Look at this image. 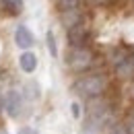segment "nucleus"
<instances>
[{
  "mask_svg": "<svg viewBox=\"0 0 134 134\" xmlns=\"http://www.w3.org/2000/svg\"><path fill=\"white\" fill-rule=\"evenodd\" d=\"M109 111L105 109L103 103H93L91 105V111H89V122L85 126V134H101L107 124H109Z\"/></svg>",
  "mask_w": 134,
  "mask_h": 134,
  "instance_id": "nucleus-1",
  "label": "nucleus"
},
{
  "mask_svg": "<svg viewBox=\"0 0 134 134\" xmlns=\"http://www.w3.org/2000/svg\"><path fill=\"white\" fill-rule=\"evenodd\" d=\"M74 93H79L81 97H97L103 93L105 89V81L101 79L99 74H93V76H83L81 81L74 83Z\"/></svg>",
  "mask_w": 134,
  "mask_h": 134,
  "instance_id": "nucleus-2",
  "label": "nucleus"
},
{
  "mask_svg": "<svg viewBox=\"0 0 134 134\" xmlns=\"http://www.w3.org/2000/svg\"><path fill=\"white\" fill-rule=\"evenodd\" d=\"M89 64H91V54L81 46H72V50L68 52V66H72L74 70H83Z\"/></svg>",
  "mask_w": 134,
  "mask_h": 134,
  "instance_id": "nucleus-3",
  "label": "nucleus"
},
{
  "mask_svg": "<svg viewBox=\"0 0 134 134\" xmlns=\"http://www.w3.org/2000/svg\"><path fill=\"white\" fill-rule=\"evenodd\" d=\"M2 107L6 109V114L10 118H19L21 109H23V95H21L19 91H8V93L4 95Z\"/></svg>",
  "mask_w": 134,
  "mask_h": 134,
  "instance_id": "nucleus-4",
  "label": "nucleus"
},
{
  "mask_svg": "<svg viewBox=\"0 0 134 134\" xmlns=\"http://www.w3.org/2000/svg\"><path fill=\"white\" fill-rule=\"evenodd\" d=\"M33 33L29 31V27H25V25H19L17 31H15V43H17L19 48H23V50H27V48H31L33 46Z\"/></svg>",
  "mask_w": 134,
  "mask_h": 134,
  "instance_id": "nucleus-5",
  "label": "nucleus"
},
{
  "mask_svg": "<svg viewBox=\"0 0 134 134\" xmlns=\"http://www.w3.org/2000/svg\"><path fill=\"white\" fill-rule=\"evenodd\" d=\"M19 64L23 68V72H33L37 68V56L33 52H23L21 58H19Z\"/></svg>",
  "mask_w": 134,
  "mask_h": 134,
  "instance_id": "nucleus-6",
  "label": "nucleus"
},
{
  "mask_svg": "<svg viewBox=\"0 0 134 134\" xmlns=\"http://www.w3.org/2000/svg\"><path fill=\"white\" fill-rule=\"evenodd\" d=\"M68 39H70L72 46H81L85 41V29L81 23H74V25L68 27Z\"/></svg>",
  "mask_w": 134,
  "mask_h": 134,
  "instance_id": "nucleus-7",
  "label": "nucleus"
},
{
  "mask_svg": "<svg viewBox=\"0 0 134 134\" xmlns=\"http://www.w3.org/2000/svg\"><path fill=\"white\" fill-rule=\"evenodd\" d=\"M118 72H120L122 76L132 74V72H134V58H132V56H126L124 60L118 62Z\"/></svg>",
  "mask_w": 134,
  "mask_h": 134,
  "instance_id": "nucleus-8",
  "label": "nucleus"
},
{
  "mask_svg": "<svg viewBox=\"0 0 134 134\" xmlns=\"http://www.w3.org/2000/svg\"><path fill=\"white\" fill-rule=\"evenodd\" d=\"M46 41H48V50H50V56L56 58L58 56V46H56V37H54V31H48L46 33Z\"/></svg>",
  "mask_w": 134,
  "mask_h": 134,
  "instance_id": "nucleus-9",
  "label": "nucleus"
},
{
  "mask_svg": "<svg viewBox=\"0 0 134 134\" xmlns=\"http://www.w3.org/2000/svg\"><path fill=\"white\" fill-rule=\"evenodd\" d=\"M4 8H8L10 13H19L23 8V0H2Z\"/></svg>",
  "mask_w": 134,
  "mask_h": 134,
  "instance_id": "nucleus-10",
  "label": "nucleus"
},
{
  "mask_svg": "<svg viewBox=\"0 0 134 134\" xmlns=\"http://www.w3.org/2000/svg\"><path fill=\"white\" fill-rule=\"evenodd\" d=\"M25 91H27L25 97H29V99H37V97H39V87L35 83H27L25 85Z\"/></svg>",
  "mask_w": 134,
  "mask_h": 134,
  "instance_id": "nucleus-11",
  "label": "nucleus"
},
{
  "mask_svg": "<svg viewBox=\"0 0 134 134\" xmlns=\"http://www.w3.org/2000/svg\"><path fill=\"white\" fill-rule=\"evenodd\" d=\"M56 2H58V6H60L62 10H72V8L79 6L81 0H56Z\"/></svg>",
  "mask_w": 134,
  "mask_h": 134,
  "instance_id": "nucleus-12",
  "label": "nucleus"
},
{
  "mask_svg": "<svg viewBox=\"0 0 134 134\" xmlns=\"http://www.w3.org/2000/svg\"><path fill=\"white\" fill-rule=\"evenodd\" d=\"M70 111H72V118H81V105L79 103H72L70 105Z\"/></svg>",
  "mask_w": 134,
  "mask_h": 134,
  "instance_id": "nucleus-13",
  "label": "nucleus"
},
{
  "mask_svg": "<svg viewBox=\"0 0 134 134\" xmlns=\"http://www.w3.org/2000/svg\"><path fill=\"white\" fill-rule=\"evenodd\" d=\"M128 132L134 134V118H130V120H128Z\"/></svg>",
  "mask_w": 134,
  "mask_h": 134,
  "instance_id": "nucleus-14",
  "label": "nucleus"
}]
</instances>
